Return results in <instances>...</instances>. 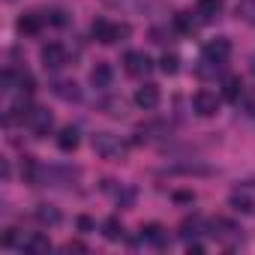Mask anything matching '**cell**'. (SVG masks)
Returning a JSON list of instances; mask_svg holds the SVG:
<instances>
[{"instance_id": "1", "label": "cell", "mask_w": 255, "mask_h": 255, "mask_svg": "<svg viewBox=\"0 0 255 255\" xmlns=\"http://www.w3.org/2000/svg\"><path fill=\"white\" fill-rule=\"evenodd\" d=\"M90 33H93L96 42H102V45H114V42H123L132 30H129V24H111V21H105V18H96L93 27H90Z\"/></svg>"}, {"instance_id": "2", "label": "cell", "mask_w": 255, "mask_h": 255, "mask_svg": "<svg viewBox=\"0 0 255 255\" xmlns=\"http://www.w3.org/2000/svg\"><path fill=\"white\" fill-rule=\"evenodd\" d=\"M93 150H96L102 159H111V162L126 159V144H123L117 135H111V132H96V135H93Z\"/></svg>"}, {"instance_id": "3", "label": "cell", "mask_w": 255, "mask_h": 255, "mask_svg": "<svg viewBox=\"0 0 255 255\" xmlns=\"http://www.w3.org/2000/svg\"><path fill=\"white\" fill-rule=\"evenodd\" d=\"M228 57H231V42H228L225 36H216V39H210V42L204 45V63L222 66Z\"/></svg>"}, {"instance_id": "4", "label": "cell", "mask_w": 255, "mask_h": 255, "mask_svg": "<svg viewBox=\"0 0 255 255\" xmlns=\"http://www.w3.org/2000/svg\"><path fill=\"white\" fill-rule=\"evenodd\" d=\"M123 69L129 72L132 78H141V75H147L153 69V63H150V57L144 51H126L123 54Z\"/></svg>"}, {"instance_id": "5", "label": "cell", "mask_w": 255, "mask_h": 255, "mask_svg": "<svg viewBox=\"0 0 255 255\" xmlns=\"http://www.w3.org/2000/svg\"><path fill=\"white\" fill-rule=\"evenodd\" d=\"M39 57H42V66H45V69H63V66H66V48H63L60 42L42 45Z\"/></svg>"}, {"instance_id": "6", "label": "cell", "mask_w": 255, "mask_h": 255, "mask_svg": "<svg viewBox=\"0 0 255 255\" xmlns=\"http://www.w3.org/2000/svg\"><path fill=\"white\" fill-rule=\"evenodd\" d=\"M192 108H195L198 117H213V114L219 111V96L210 93V90H198V93L192 96Z\"/></svg>"}, {"instance_id": "7", "label": "cell", "mask_w": 255, "mask_h": 255, "mask_svg": "<svg viewBox=\"0 0 255 255\" xmlns=\"http://www.w3.org/2000/svg\"><path fill=\"white\" fill-rule=\"evenodd\" d=\"M51 123H54V117H51L48 108H30V114H27V126H30V132H33V135H48Z\"/></svg>"}, {"instance_id": "8", "label": "cell", "mask_w": 255, "mask_h": 255, "mask_svg": "<svg viewBox=\"0 0 255 255\" xmlns=\"http://www.w3.org/2000/svg\"><path fill=\"white\" fill-rule=\"evenodd\" d=\"M222 6H225V0H198L195 15H198L204 24H210V21H216V18L222 15Z\"/></svg>"}, {"instance_id": "9", "label": "cell", "mask_w": 255, "mask_h": 255, "mask_svg": "<svg viewBox=\"0 0 255 255\" xmlns=\"http://www.w3.org/2000/svg\"><path fill=\"white\" fill-rule=\"evenodd\" d=\"M135 105L144 108V111L156 108V105H159V87H156V84H141V87L135 90Z\"/></svg>"}, {"instance_id": "10", "label": "cell", "mask_w": 255, "mask_h": 255, "mask_svg": "<svg viewBox=\"0 0 255 255\" xmlns=\"http://www.w3.org/2000/svg\"><path fill=\"white\" fill-rule=\"evenodd\" d=\"M90 84H93L96 90L111 87V66H108V63H96V66L90 69Z\"/></svg>"}, {"instance_id": "11", "label": "cell", "mask_w": 255, "mask_h": 255, "mask_svg": "<svg viewBox=\"0 0 255 255\" xmlns=\"http://www.w3.org/2000/svg\"><path fill=\"white\" fill-rule=\"evenodd\" d=\"M78 129H75V126H63V129H60V135H57V147L63 150V153H72L75 147H78Z\"/></svg>"}, {"instance_id": "12", "label": "cell", "mask_w": 255, "mask_h": 255, "mask_svg": "<svg viewBox=\"0 0 255 255\" xmlns=\"http://www.w3.org/2000/svg\"><path fill=\"white\" fill-rule=\"evenodd\" d=\"M222 96H225L228 102H237V99L243 96V81H240L237 75H228V78L222 81Z\"/></svg>"}, {"instance_id": "13", "label": "cell", "mask_w": 255, "mask_h": 255, "mask_svg": "<svg viewBox=\"0 0 255 255\" xmlns=\"http://www.w3.org/2000/svg\"><path fill=\"white\" fill-rule=\"evenodd\" d=\"M141 237H144V240H150L153 246H165V243H168V237H165V228H162V225H156V222L144 225V228H141Z\"/></svg>"}, {"instance_id": "14", "label": "cell", "mask_w": 255, "mask_h": 255, "mask_svg": "<svg viewBox=\"0 0 255 255\" xmlns=\"http://www.w3.org/2000/svg\"><path fill=\"white\" fill-rule=\"evenodd\" d=\"M228 201H231V207H234L237 213H246V216H249V213H255V201H252L246 192H231V198H228Z\"/></svg>"}, {"instance_id": "15", "label": "cell", "mask_w": 255, "mask_h": 255, "mask_svg": "<svg viewBox=\"0 0 255 255\" xmlns=\"http://www.w3.org/2000/svg\"><path fill=\"white\" fill-rule=\"evenodd\" d=\"M21 249H27V252H48V249H51V240H48L45 234H30V237L21 243Z\"/></svg>"}, {"instance_id": "16", "label": "cell", "mask_w": 255, "mask_h": 255, "mask_svg": "<svg viewBox=\"0 0 255 255\" xmlns=\"http://www.w3.org/2000/svg\"><path fill=\"white\" fill-rule=\"evenodd\" d=\"M210 228H213L210 234H213V237H219V240H234V237H237V228H234L231 222H225V219H216Z\"/></svg>"}, {"instance_id": "17", "label": "cell", "mask_w": 255, "mask_h": 255, "mask_svg": "<svg viewBox=\"0 0 255 255\" xmlns=\"http://www.w3.org/2000/svg\"><path fill=\"white\" fill-rule=\"evenodd\" d=\"M18 30L24 36H36L42 30V18L39 15H24V18H18Z\"/></svg>"}, {"instance_id": "18", "label": "cell", "mask_w": 255, "mask_h": 255, "mask_svg": "<svg viewBox=\"0 0 255 255\" xmlns=\"http://www.w3.org/2000/svg\"><path fill=\"white\" fill-rule=\"evenodd\" d=\"M36 219H39L42 225H57V222H60V213H57V207H51V204H39V207H36Z\"/></svg>"}, {"instance_id": "19", "label": "cell", "mask_w": 255, "mask_h": 255, "mask_svg": "<svg viewBox=\"0 0 255 255\" xmlns=\"http://www.w3.org/2000/svg\"><path fill=\"white\" fill-rule=\"evenodd\" d=\"M102 234H105L108 240H120V237H123V225H120V219H117V216L105 219V225H102Z\"/></svg>"}, {"instance_id": "20", "label": "cell", "mask_w": 255, "mask_h": 255, "mask_svg": "<svg viewBox=\"0 0 255 255\" xmlns=\"http://www.w3.org/2000/svg\"><path fill=\"white\" fill-rule=\"evenodd\" d=\"M237 18H243L246 24H255V0H240L237 3Z\"/></svg>"}, {"instance_id": "21", "label": "cell", "mask_w": 255, "mask_h": 255, "mask_svg": "<svg viewBox=\"0 0 255 255\" xmlns=\"http://www.w3.org/2000/svg\"><path fill=\"white\" fill-rule=\"evenodd\" d=\"M159 69H162L165 75H174V72L180 69V57H177V54H168V51H165V54L159 57Z\"/></svg>"}, {"instance_id": "22", "label": "cell", "mask_w": 255, "mask_h": 255, "mask_svg": "<svg viewBox=\"0 0 255 255\" xmlns=\"http://www.w3.org/2000/svg\"><path fill=\"white\" fill-rule=\"evenodd\" d=\"M54 93H57L60 99H78V90H75L72 81H57V84H54Z\"/></svg>"}, {"instance_id": "23", "label": "cell", "mask_w": 255, "mask_h": 255, "mask_svg": "<svg viewBox=\"0 0 255 255\" xmlns=\"http://www.w3.org/2000/svg\"><path fill=\"white\" fill-rule=\"evenodd\" d=\"M174 24H177V30H180V33H195V27H198V24L189 18V12H180V15L174 18Z\"/></svg>"}, {"instance_id": "24", "label": "cell", "mask_w": 255, "mask_h": 255, "mask_svg": "<svg viewBox=\"0 0 255 255\" xmlns=\"http://www.w3.org/2000/svg\"><path fill=\"white\" fill-rule=\"evenodd\" d=\"M102 108H105L108 114H114V117H123V108H126V105H123V99H105Z\"/></svg>"}, {"instance_id": "25", "label": "cell", "mask_w": 255, "mask_h": 255, "mask_svg": "<svg viewBox=\"0 0 255 255\" xmlns=\"http://www.w3.org/2000/svg\"><path fill=\"white\" fill-rule=\"evenodd\" d=\"M198 228H201V219H186V222L180 225V237L189 240V234H198Z\"/></svg>"}, {"instance_id": "26", "label": "cell", "mask_w": 255, "mask_h": 255, "mask_svg": "<svg viewBox=\"0 0 255 255\" xmlns=\"http://www.w3.org/2000/svg\"><path fill=\"white\" fill-rule=\"evenodd\" d=\"M63 249H66V252H87V246H84L81 240H69V243H66Z\"/></svg>"}, {"instance_id": "27", "label": "cell", "mask_w": 255, "mask_h": 255, "mask_svg": "<svg viewBox=\"0 0 255 255\" xmlns=\"http://www.w3.org/2000/svg\"><path fill=\"white\" fill-rule=\"evenodd\" d=\"M78 228H81V231H90V228H93V219H87V216H78Z\"/></svg>"}, {"instance_id": "28", "label": "cell", "mask_w": 255, "mask_h": 255, "mask_svg": "<svg viewBox=\"0 0 255 255\" xmlns=\"http://www.w3.org/2000/svg\"><path fill=\"white\" fill-rule=\"evenodd\" d=\"M51 21H54V24H63L66 18H63V12H60V9H54V12H51Z\"/></svg>"}, {"instance_id": "29", "label": "cell", "mask_w": 255, "mask_h": 255, "mask_svg": "<svg viewBox=\"0 0 255 255\" xmlns=\"http://www.w3.org/2000/svg\"><path fill=\"white\" fill-rule=\"evenodd\" d=\"M192 252H195V255H201V252H204V246H201V243H189V255H192Z\"/></svg>"}, {"instance_id": "30", "label": "cell", "mask_w": 255, "mask_h": 255, "mask_svg": "<svg viewBox=\"0 0 255 255\" xmlns=\"http://www.w3.org/2000/svg\"><path fill=\"white\" fill-rule=\"evenodd\" d=\"M105 3H111V6H117V3H126V0H105Z\"/></svg>"}]
</instances>
